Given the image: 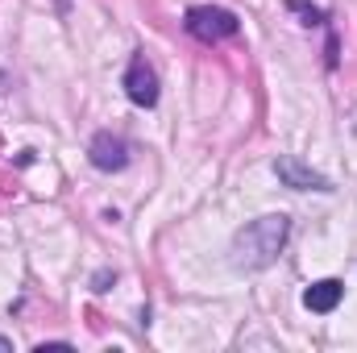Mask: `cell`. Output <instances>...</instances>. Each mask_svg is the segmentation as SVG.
I'll use <instances>...</instances> for the list:
<instances>
[{
    "mask_svg": "<svg viewBox=\"0 0 357 353\" xmlns=\"http://www.w3.org/2000/svg\"><path fill=\"white\" fill-rule=\"evenodd\" d=\"M287 237H291V220H287L282 212H270V216L250 220V225L233 237V266H237V270H266V266L282 254Z\"/></svg>",
    "mask_w": 357,
    "mask_h": 353,
    "instance_id": "obj_1",
    "label": "cell"
},
{
    "mask_svg": "<svg viewBox=\"0 0 357 353\" xmlns=\"http://www.w3.org/2000/svg\"><path fill=\"white\" fill-rule=\"evenodd\" d=\"M183 25H187L191 38H199V42H208V46L241 33L237 13H229V8H220V4H191L187 17H183Z\"/></svg>",
    "mask_w": 357,
    "mask_h": 353,
    "instance_id": "obj_2",
    "label": "cell"
},
{
    "mask_svg": "<svg viewBox=\"0 0 357 353\" xmlns=\"http://www.w3.org/2000/svg\"><path fill=\"white\" fill-rule=\"evenodd\" d=\"M125 96H129L137 108H154V104H158V75H154V67L146 63V54H133V59H129Z\"/></svg>",
    "mask_w": 357,
    "mask_h": 353,
    "instance_id": "obj_3",
    "label": "cell"
},
{
    "mask_svg": "<svg viewBox=\"0 0 357 353\" xmlns=\"http://www.w3.org/2000/svg\"><path fill=\"white\" fill-rule=\"evenodd\" d=\"M274 175H278L282 187H291V191H333V183L320 175V171H312L307 163H299L291 154H278L274 158Z\"/></svg>",
    "mask_w": 357,
    "mask_h": 353,
    "instance_id": "obj_4",
    "label": "cell"
},
{
    "mask_svg": "<svg viewBox=\"0 0 357 353\" xmlns=\"http://www.w3.org/2000/svg\"><path fill=\"white\" fill-rule=\"evenodd\" d=\"M88 158H91V167L96 171H125L129 167V146H125V137H116V133H96L91 137V146H88Z\"/></svg>",
    "mask_w": 357,
    "mask_h": 353,
    "instance_id": "obj_5",
    "label": "cell"
},
{
    "mask_svg": "<svg viewBox=\"0 0 357 353\" xmlns=\"http://www.w3.org/2000/svg\"><path fill=\"white\" fill-rule=\"evenodd\" d=\"M341 295H345V283L341 278H320V283H312L307 291H303V308L307 312H333L337 303H341Z\"/></svg>",
    "mask_w": 357,
    "mask_h": 353,
    "instance_id": "obj_6",
    "label": "cell"
},
{
    "mask_svg": "<svg viewBox=\"0 0 357 353\" xmlns=\"http://www.w3.org/2000/svg\"><path fill=\"white\" fill-rule=\"evenodd\" d=\"M287 8H291L295 17H303V25H324V8H316V4H307V0H287Z\"/></svg>",
    "mask_w": 357,
    "mask_h": 353,
    "instance_id": "obj_7",
    "label": "cell"
},
{
    "mask_svg": "<svg viewBox=\"0 0 357 353\" xmlns=\"http://www.w3.org/2000/svg\"><path fill=\"white\" fill-rule=\"evenodd\" d=\"M8 350H13V345H8V341H4V337H0V353H8Z\"/></svg>",
    "mask_w": 357,
    "mask_h": 353,
    "instance_id": "obj_8",
    "label": "cell"
}]
</instances>
